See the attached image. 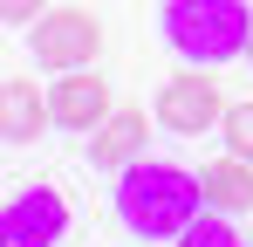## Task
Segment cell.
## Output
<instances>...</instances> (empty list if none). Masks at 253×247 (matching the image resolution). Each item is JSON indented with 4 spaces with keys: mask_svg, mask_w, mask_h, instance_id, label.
I'll return each instance as SVG.
<instances>
[{
    "mask_svg": "<svg viewBox=\"0 0 253 247\" xmlns=\"http://www.w3.org/2000/svg\"><path fill=\"white\" fill-rule=\"evenodd\" d=\"M206 206V185L199 172L185 165H165V158H137L117 179V220H124L137 241H178Z\"/></svg>",
    "mask_w": 253,
    "mask_h": 247,
    "instance_id": "obj_1",
    "label": "cell"
},
{
    "mask_svg": "<svg viewBox=\"0 0 253 247\" xmlns=\"http://www.w3.org/2000/svg\"><path fill=\"white\" fill-rule=\"evenodd\" d=\"M151 117L165 124V130H178V137H199L212 124H226V96H219V82L206 69H185V76H171L158 89V110Z\"/></svg>",
    "mask_w": 253,
    "mask_h": 247,
    "instance_id": "obj_5",
    "label": "cell"
},
{
    "mask_svg": "<svg viewBox=\"0 0 253 247\" xmlns=\"http://www.w3.org/2000/svg\"><path fill=\"white\" fill-rule=\"evenodd\" d=\"M151 124H158V117H144L137 103H130V110H110V117L89 130V165H103V172H130V165L144 158V144H151Z\"/></svg>",
    "mask_w": 253,
    "mask_h": 247,
    "instance_id": "obj_6",
    "label": "cell"
},
{
    "mask_svg": "<svg viewBox=\"0 0 253 247\" xmlns=\"http://www.w3.org/2000/svg\"><path fill=\"white\" fill-rule=\"evenodd\" d=\"M247 62H253V28H247Z\"/></svg>",
    "mask_w": 253,
    "mask_h": 247,
    "instance_id": "obj_13",
    "label": "cell"
},
{
    "mask_svg": "<svg viewBox=\"0 0 253 247\" xmlns=\"http://www.w3.org/2000/svg\"><path fill=\"white\" fill-rule=\"evenodd\" d=\"M28 48H35V62L55 69V76L89 69L96 48H103V21H96L89 7H48V14H35V28H28Z\"/></svg>",
    "mask_w": 253,
    "mask_h": 247,
    "instance_id": "obj_3",
    "label": "cell"
},
{
    "mask_svg": "<svg viewBox=\"0 0 253 247\" xmlns=\"http://www.w3.org/2000/svg\"><path fill=\"white\" fill-rule=\"evenodd\" d=\"M199 185H206L212 213H253V158H240V151L212 158L206 172H199Z\"/></svg>",
    "mask_w": 253,
    "mask_h": 247,
    "instance_id": "obj_9",
    "label": "cell"
},
{
    "mask_svg": "<svg viewBox=\"0 0 253 247\" xmlns=\"http://www.w3.org/2000/svg\"><path fill=\"white\" fill-rule=\"evenodd\" d=\"M28 14H48V0H0V21L7 28H28Z\"/></svg>",
    "mask_w": 253,
    "mask_h": 247,
    "instance_id": "obj_12",
    "label": "cell"
},
{
    "mask_svg": "<svg viewBox=\"0 0 253 247\" xmlns=\"http://www.w3.org/2000/svg\"><path fill=\"white\" fill-rule=\"evenodd\" d=\"M69 234V199L55 185H21L0 213V247H55Z\"/></svg>",
    "mask_w": 253,
    "mask_h": 247,
    "instance_id": "obj_4",
    "label": "cell"
},
{
    "mask_svg": "<svg viewBox=\"0 0 253 247\" xmlns=\"http://www.w3.org/2000/svg\"><path fill=\"white\" fill-rule=\"evenodd\" d=\"M171 247H247V241H240L226 220H206V213H199V220H192V227H185Z\"/></svg>",
    "mask_w": 253,
    "mask_h": 247,
    "instance_id": "obj_10",
    "label": "cell"
},
{
    "mask_svg": "<svg viewBox=\"0 0 253 247\" xmlns=\"http://www.w3.org/2000/svg\"><path fill=\"white\" fill-rule=\"evenodd\" d=\"M219 130H226V151H240V158H253V103H233Z\"/></svg>",
    "mask_w": 253,
    "mask_h": 247,
    "instance_id": "obj_11",
    "label": "cell"
},
{
    "mask_svg": "<svg viewBox=\"0 0 253 247\" xmlns=\"http://www.w3.org/2000/svg\"><path fill=\"white\" fill-rule=\"evenodd\" d=\"M48 103H55V124H69V130H96V124L110 117V82L96 76V69H69V76L48 89Z\"/></svg>",
    "mask_w": 253,
    "mask_h": 247,
    "instance_id": "obj_8",
    "label": "cell"
},
{
    "mask_svg": "<svg viewBox=\"0 0 253 247\" xmlns=\"http://www.w3.org/2000/svg\"><path fill=\"white\" fill-rule=\"evenodd\" d=\"M247 28H253V0H165L158 7L165 48L192 69H219L247 55Z\"/></svg>",
    "mask_w": 253,
    "mask_h": 247,
    "instance_id": "obj_2",
    "label": "cell"
},
{
    "mask_svg": "<svg viewBox=\"0 0 253 247\" xmlns=\"http://www.w3.org/2000/svg\"><path fill=\"white\" fill-rule=\"evenodd\" d=\"M48 124H55V103L14 69V76L0 82V137H7V144H35Z\"/></svg>",
    "mask_w": 253,
    "mask_h": 247,
    "instance_id": "obj_7",
    "label": "cell"
}]
</instances>
